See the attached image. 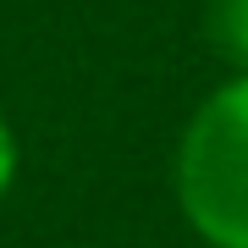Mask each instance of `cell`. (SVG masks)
Wrapping results in <instances>:
<instances>
[{
	"label": "cell",
	"instance_id": "1",
	"mask_svg": "<svg viewBox=\"0 0 248 248\" xmlns=\"http://www.w3.org/2000/svg\"><path fill=\"white\" fill-rule=\"evenodd\" d=\"M182 210L215 248H248V78L193 116L177 160Z\"/></svg>",
	"mask_w": 248,
	"mask_h": 248
},
{
	"label": "cell",
	"instance_id": "2",
	"mask_svg": "<svg viewBox=\"0 0 248 248\" xmlns=\"http://www.w3.org/2000/svg\"><path fill=\"white\" fill-rule=\"evenodd\" d=\"M210 33L232 61L248 66V0H210Z\"/></svg>",
	"mask_w": 248,
	"mask_h": 248
},
{
	"label": "cell",
	"instance_id": "3",
	"mask_svg": "<svg viewBox=\"0 0 248 248\" xmlns=\"http://www.w3.org/2000/svg\"><path fill=\"white\" fill-rule=\"evenodd\" d=\"M11 166H17V149H11V133L0 127V193H6V182H11Z\"/></svg>",
	"mask_w": 248,
	"mask_h": 248
}]
</instances>
